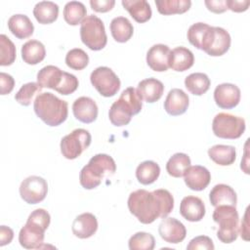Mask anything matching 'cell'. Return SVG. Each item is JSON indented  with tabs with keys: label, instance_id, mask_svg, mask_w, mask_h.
<instances>
[{
	"label": "cell",
	"instance_id": "cell-31",
	"mask_svg": "<svg viewBox=\"0 0 250 250\" xmlns=\"http://www.w3.org/2000/svg\"><path fill=\"white\" fill-rule=\"evenodd\" d=\"M160 175L159 165L152 160H146L138 165L136 169V178L142 185L147 186L153 184Z\"/></svg>",
	"mask_w": 250,
	"mask_h": 250
},
{
	"label": "cell",
	"instance_id": "cell-10",
	"mask_svg": "<svg viewBox=\"0 0 250 250\" xmlns=\"http://www.w3.org/2000/svg\"><path fill=\"white\" fill-rule=\"evenodd\" d=\"M91 141L89 131L82 128L75 129L62 139L61 152L66 159H75L89 147Z\"/></svg>",
	"mask_w": 250,
	"mask_h": 250
},
{
	"label": "cell",
	"instance_id": "cell-47",
	"mask_svg": "<svg viewBox=\"0 0 250 250\" xmlns=\"http://www.w3.org/2000/svg\"><path fill=\"white\" fill-rule=\"evenodd\" d=\"M14 238V231L11 228L6 226L0 227V246H5L12 242Z\"/></svg>",
	"mask_w": 250,
	"mask_h": 250
},
{
	"label": "cell",
	"instance_id": "cell-22",
	"mask_svg": "<svg viewBox=\"0 0 250 250\" xmlns=\"http://www.w3.org/2000/svg\"><path fill=\"white\" fill-rule=\"evenodd\" d=\"M194 56L192 52L183 46L170 51L169 67L175 71H186L193 65Z\"/></svg>",
	"mask_w": 250,
	"mask_h": 250
},
{
	"label": "cell",
	"instance_id": "cell-7",
	"mask_svg": "<svg viewBox=\"0 0 250 250\" xmlns=\"http://www.w3.org/2000/svg\"><path fill=\"white\" fill-rule=\"evenodd\" d=\"M80 38L83 44L93 51L104 49L107 43V36L103 21L95 15L87 16L81 22Z\"/></svg>",
	"mask_w": 250,
	"mask_h": 250
},
{
	"label": "cell",
	"instance_id": "cell-34",
	"mask_svg": "<svg viewBox=\"0 0 250 250\" xmlns=\"http://www.w3.org/2000/svg\"><path fill=\"white\" fill-rule=\"evenodd\" d=\"M155 5L159 14L164 16L184 14L191 6L190 0H156Z\"/></svg>",
	"mask_w": 250,
	"mask_h": 250
},
{
	"label": "cell",
	"instance_id": "cell-15",
	"mask_svg": "<svg viewBox=\"0 0 250 250\" xmlns=\"http://www.w3.org/2000/svg\"><path fill=\"white\" fill-rule=\"evenodd\" d=\"M184 180L188 188L195 191L205 189L211 181L209 170L201 165L189 166L184 175Z\"/></svg>",
	"mask_w": 250,
	"mask_h": 250
},
{
	"label": "cell",
	"instance_id": "cell-16",
	"mask_svg": "<svg viewBox=\"0 0 250 250\" xmlns=\"http://www.w3.org/2000/svg\"><path fill=\"white\" fill-rule=\"evenodd\" d=\"M72 112L77 120L89 124L97 119L99 109L93 99L89 97H80L74 101L72 104Z\"/></svg>",
	"mask_w": 250,
	"mask_h": 250
},
{
	"label": "cell",
	"instance_id": "cell-24",
	"mask_svg": "<svg viewBox=\"0 0 250 250\" xmlns=\"http://www.w3.org/2000/svg\"><path fill=\"white\" fill-rule=\"evenodd\" d=\"M8 27L14 36L18 39H25L33 34L34 26L26 15H13L8 20Z\"/></svg>",
	"mask_w": 250,
	"mask_h": 250
},
{
	"label": "cell",
	"instance_id": "cell-19",
	"mask_svg": "<svg viewBox=\"0 0 250 250\" xmlns=\"http://www.w3.org/2000/svg\"><path fill=\"white\" fill-rule=\"evenodd\" d=\"M204 202L197 196L188 195L182 199L180 214L188 222H199L205 215Z\"/></svg>",
	"mask_w": 250,
	"mask_h": 250
},
{
	"label": "cell",
	"instance_id": "cell-30",
	"mask_svg": "<svg viewBox=\"0 0 250 250\" xmlns=\"http://www.w3.org/2000/svg\"><path fill=\"white\" fill-rule=\"evenodd\" d=\"M62 73L58 66L47 65L42 67L37 73V83L42 88H49L56 90L62 81Z\"/></svg>",
	"mask_w": 250,
	"mask_h": 250
},
{
	"label": "cell",
	"instance_id": "cell-35",
	"mask_svg": "<svg viewBox=\"0 0 250 250\" xmlns=\"http://www.w3.org/2000/svg\"><path fill=\"white\" fill-rule=\"evenodd\" d=\"M87 10L83 3L78 1L67 2L63 8V19L69 25L81 24L86 18Z\"/></svg>",
	"mask_w": 250,
	"mask_h": 250
},
{
	"label": "cell",
	"instance_id": "cell-26",
	"mask_svg": "<svg viewBox=\"0 0 250 250\" xmlns=\"http://www.w3.org/2000/svg\"><path fill=\"white\" fill-rule=\"evenodd\" d=\"M46 56L45 46L38 40H28L21 46V59L27 64L35 65Z\"/></svg>",
	"mask_w": 250,
	"mask_h": 250
},
{
	"label": "cell",
	"instance_id": "cell-37",
	"mask_svg": "<svg viewBox=\"0 0 250 250\" xmlns=\"http://www.w3.org/2000/svg\"><path fill=\"white\" fill-rule=\"evenodd\" d=\"M65 63L71 69L82 70L89 63L88 54L80 48L71 49L65 56Z\"/></svg>",
	"mask_w": 250,
	"mask_h": 250
},
{
	"label": "cell",
	"instance_id": "cell-28",
	"mask_svg": "<svg viewBox=\"0 0 250 250\" xmlns=\"http://www.w3.org/2000/svg\"><path fill=\"white\" fill-rule=\"evenodd\" d=\"M208 155L216 164L220 166H229L235 161L236 151L232 146L215 145L208 149Z\"/></svg>",
	"mask_w": 250,
	"mask_h": 250
},
{
	"label": "cell",
	"instance_id": "cell-33",
	"mask_svg": "<svg viewBox=\"0 0 250 250\" xmlns=\"http://www.w3.org/2000/svg\"><path fill=\"white\" fill-rule=\"evenodd\" d=\"M189 166V156L183 152H177L169 158L166 164V171L170 176L174 178H181L185 175L186 171Z\"/></svg>",
	"mask_w": 250,
	"mask_h": 250
},
{
	"label": "cell",
	"instance_id": "cell-32",
	"mask_svg": "<svg viewBox=\"0 0 250 250\" xmlns=\"http://www.w3.org/2000/svg\"><path fill=\"white\" fill-rule=\"evenodd\" d=\"M210 79L207 74L202 72L191 73L185 79V86L188 91L195 96L205 94L210 88Z\"/></svg>",
	"mask_w": 250,
	"mask_h": 250
},
{
	"label": "cell",
	"instance_id": "cell-13",
	"mask_svg": "<svg viewBox=\"0 0 250 250\" xmlns=\"http://www.w3.org/2000/svg\"><path fill=\"white\" fill-rule=\"evenodd\" d=\"M158 233L164 241L178 244L186 238L187 229L184 224L179 220L165 217L159 224Z\"/></svg>",
	"mask_w": 250,
	"mask_h": 250
},
{
	"label": "cell",
	"instance_id": "cell-27",
	"mask_svg": "<svg viewBox=\"0 0 250 250\" xmlns=\"http://www.w3.org/2000/svg\"><path fill=\"white\" fill-rule=\"evenodd\" d=\"M33 16L41 24H50L59 17V6L52 1L38 2L33 8Z\"/></svg>",
	"mask_w": 250,
	"mask_h": 250
},
{
	"label": "cell",
	"instance_id": "cell-25",
	"mask_svg": "<svg viewBox=\"0 0 250 250\" xmlns=\"http://www.w3.org/2000/svg\"><path fill=\"white\" fill-rule=\"evenodd\" d=\"M121 4L139 23H144L151 18V8L146 0H122Z\"/></svg>",
	"mask_w": 250,
	"mask_h": 250
},
{
	"label": "cell",
	"instance_id": "cell-6",
	"mask_svg": "<svg viewBox=\"0 0 250 250\" xmlns=\"http://www.w3.org/2000/svg\"><path fill=\"white\" fill-rule=\"evenodd\" d=\"M212 218L219 225L217 236L223 243H231L239 233L238 213L235 206L220 205L213 212Z\"/></svg>",
	"mask_w": 250,
	"mask_h": 250
},
{
	"label": "cell",
	"instance_id": "cell-46",
	"mask_svg": "<svg viewBox=\"0 0 250 250\" xmlns=\"http://www.w3.org/2000/svg\"><path fill=\"white\" fill-rule=\"evenodd\" d=\"M250 5L249 0H243V1H237V0H227V6L228 9L235 12V13H241L248 10V7Z\"/></svg>",
	"mask_w": 250,
	"mask_h": 250
},
{
	"label": "cell",
	"instance_id": "cell-9",
	"mask_svg": "<svg viewBox=\"0 0 250 250\" xmlns=\"http://www.w3.org/2000/svg\"><path fill=\"white\" fill-rule=\"evenodd\" d=\"M230 42V35L226 29L219 26H209L200 50L211 57H220L229 51Z\"/></svg>",
	"mask_w": 250,
	"mask_h": 250
},
{
	"label": "cell",
	"instance_id": "cell-38",
	"mask_svg": "<svg viewBox=\"0 0 250 250\" xmlns=\"http://www.w3.org/2000/svg\"><path fill=\"white\" fill-rule=\"evenodd\" d=\"M42 87L36 82H28L23 84L18 93L15 95V100L21 105L27 106L33 101V98L39 94Z\"/></svg>",
	"mask_w": 250,
	"mask_h": 250
},
{
	"label": "cell",
	"instance_id": "cell-39",
	"mask_svg": "<svg viewBox=\"0 0 250 250\" xmlns=\"http://www.w3.org/2000/svg\"><path fill=\"white\" fill-rule=\"evenodd\" d=\"M16 60V47L11 39L5 35H0V65H11Z\"/></svg>",
	"mask_w": 250,
	"mask_h": 250
},
{
	"label": "cell",
	"instance_id": "cell-43",
	"mask_svg": "<svg viewBox=\"0 0 250 250\" xmlns=\"http://www.w3.org/2000/svg\"><path fill=\"white\" fill-rule=\"evenodd\" d=\"M90 5L92 10L98 13H106L110 11L114 5V0H91Z\"/></svg>",
	"mask_w": 250,
	"mask_h": 250
},
{
	"label": "cell",
	"instance_id": "cell-48",
	"mask_svg": "<svg viewBox=\"0 0 250 250\" xmlns=\"http://www.w3.org/2000/svg\"><path fill=\"white\" fill-rule=\"evenodd\" d=\"M240 235L241 237L245 240L248 241L249 240V223H248V207L245 210L242 222H241V226H240V229H239Z\"/></svg>",
	"mask_w": 250,
	"mask_h": 250
},
{
	"label": "cell",
	"instance_id": "cell-36",
	"mask_svg": "<svg viewBox=\"0 0 250 250\" xmlns=\"http://www.w3.org/2000/svg\"><path fill=\"white\" fill-rule=\"evenodd\" d=\"M128 246L130 250H152L155 246V239L148 232L139 231L130 237Z\"/></svg>",
	"mask_w": 250,
	"mask_h": 250
},
{
	"label": "cell",
	"instance_id": "cell-45",
	"mask_svg": "<svg viewBox=\"0 0 250 250\" xmlns=\"http://www.w3.org/2000/svg\"><path fill=\"white\" fill-rule=\"evenodd\" d=\"M204 4L209 11L215 14H222L228 10L227 0H205Z\"/></svg>",
	"mask_w": 250,
	"mask_h": 250
},
{
	"label": "cell",
	"instance_id": "cell-4",
	"mask_svg": "<svg viewBox=\"0 0 250 250\" xmlns=\"http://www.w3.org/2000/svg\"><path fill=\"white\" fill-rule=\"evenodd\" d=\"M116 171L114 159L108 154L98 153L94 155L79 174L80 185L85 189H93L99 187L105 176L113 175Z\"/></svg>",
	"mask_w": 250,
	"mask_h": 250
},
{
	"label": "cell",
	"instance_id": "cell-1",
	"mask_svg": "<svg viewBox=\"0 0 250 250\" xmlns=\"http://www.w3.org/2000/svg\"><path fill=\"white\" fill-rule=\"evenodd\" d=\"M128 209L142 224L153 223L157 218L167 217L174 208V197L167 189L153 191L137 189L130 193Z\"/></svg>",
	"mask_w": 250,
	"mask_h": 250
},
{
	"label": "cell",
	"instance_id": "cell-2",
	"mask_svg": "<svg viewBox=\"0 0 250 250\" xmlns=\"http://www.w3.org/2000/svg\"><path fill=\"white\" fill-rule=\"evenodd\" d=\"M35 114L48 126L56 127L63 123L68 115V104L52 93L45 92L36 96L33 103Z\"/></svg>",
	"mask_w": 250,
	"mask_h": 250
},
{
	"label": "cell",
	"instance_id": "cell-40",
	"mask_svg": "<svg viewBox=\"0 0 250 250\" xmlns=\"http://www.w3.org/2000/svg\"><path fill=\"white\" fill-rule=\"evenodd\" d=\"M209 24L204 22H196L189 26L187 36L188 40L191 45H193L197 49H201V44L207 29L209 28Z\"/></svg>",
	"mask_w": 250,
	"mask_h": 250
},
{
	"label": "cell",
	"instance_id": "cell-8",
	"mask_svg": "<svg viewBox=\"0 0 250 250\" xmlns=\"http://www.w3.org/2000/svg\"><path fill=\"white\" fill-rule=\"evenodd\" d=\"M245 127V120L242 117L226 112L218 113L212 121L213 133L221 139H238L243 135Z\"/></svg>",
	"mask_w": 250,
	"mask_h": 250
},
{
	"label": "cell",
	"instance_id": "cell-20",
	"mask_svg": "<svg viewBox=\"0 0 250 250\" xmlns=\"http://www.w3.org/2000/svg\"><path fill=\"white\" fill-rule=\"evenodd\" d=\"M71 229L76 237L89 238L98 229V220L92 213H82L74 219Z\"/></svg>",
	"mask_w": 250,
	"mask_h": 250
},
{
	"label": "cell",
	"instance_id": "cell-14",
	"mask_svg": "<svg viewBox=\"0 0 250 250\" xmlns=\"http://www.w3.org/2000/svg\"><path fill=\"white\" fill-rule=\"evenodd\" d=\"M240 89L231 83H223L214 90V100L216 104L224 109L235 107L240 102Z\"/></svg>",
	"mask_w": 250,
	"mask_h": 250
},
{
	"label": "cell",
	"instance_id": "cell-21",
	"mask_svg": "<svg viewBox=\"0 0 250 250\" xmlns=\"http://www.w3.org/2000/svg\"><path fill=\"white\" fill-rule=\"evenodd\" d=\"M137 92L142 100L146 103L153 104L162 97L164 85L156 78H146L139 82Z\"/></svg>",
	"mask_w": 250,
	"mask_h": 250
},
{
	"label": "cell",
	"instance_id": "cell-5",
	"mask_svg": "<svg viewBox=\"0 0 250 250\" xmlns=\"http://www.w3.org/2000/svg\"><path fill=\"white\" fill-rule=\"evenodd\" d=\"M142 99L137 89L133 87L126 88L110 106L108 117L112 125L121 127L130 123L132 116L142 110Z\"/></svg>",
	"mask_w": 250,
	"mask_h": 250
},
{
	"label": "cell",
	"instance_id": "cell-11",
	"mask_svg": "<svg viewBox=\"0 0 250 250\" xmlns=\"http://www.w3.org/2000/svg\"><path fill=\"white\" fill-rule=\"evenodd\" d=\"M94 88L104 97H113L120 89V80L114 71L107 66H99L90 75Z\"/></svg>",
	"mask_w": 250,
	"mask_h": 250
},
{
	"label": "cell",
	"instance_id": "cell-17",
	"mask_svg": "<svg viewBox=\"0 0 250 250\" xmlns=\"http://www.w3.org/2000/svg\"><path fill=\"white\" fill-rule=\"evenodd\" d=\"M170 49L164 44H155L149 48L146 53V63L157 72L166 71L169 68Z\"/></svg>",
	"mask_w": 250,
	"mask_h": 250
},
{
	"label": "cell",
	"instance_id": "cell-23",
	"mask_svg": "<svg viewBox=\"0 0 250 250\" xmlns=\"http://www.w3.org/2000/svg\"><path fill=\"white\" fill-rule=\"evenodd\" d=\"M209 200L212 206L220 205L235 206L237 202V195L234 189L225 184L216 185L209 193Z\"/></svg>",
	"mask_w": 250,
	"mask_h": 250
},
{
	"label": "cell",
	"instance_id": "cell-44",
	"mask_svg": "<svg viewBox=\"0 0 250 250\" xmlns=\"http://www.w3.org/2000/svg\"><path fill=\"white\" fill-rule=\"evenodd\" d=\"M0 84H1V95H7L10 94L15 86V80L14 78L5 72L0 73Z\"/></svg>",
	"mask_w": 250,
	"mask_h": 250
},
{
	"label": "cell",
	"instance_id": "cell-41",
	"mask_svg": "<svg viewBox=\"0 0 250 250\" xmlns=\"http://www.w3.org/2000/svg\"><path fill=\"white\" fill-rule=\"evenodd\" d=\"M78 85H79V82L75 75L63 71L62 81L59 84V86L56 88V91L62 95L67 96L75 92L76 89L78 88Z\"/></svg>",
	"mask_w": 250,
	"mask_h": 250
},
{
	"label": "cell",
	"instance_id": "cell-3",
	"mask_svg": "<svg viewBox=\"0 0 250 250\" xmlns=\"http://www.w3.org/2000/svg\"><path fill=\"white\" fill-rule=\"evenodd\" d=\"M51 222L50 214L42 208L31 212L19 233V242L25 249L40 248L44 242L45 230Z\"/></svg>",
	"mask_w": 250,
	"mask_h": 250
},
{
	"label": "cell",
	"instance_id": "cell-29",
	"mask_svg": "<svg viewBox=\"0 0 250 250\" xmlns=\"http://www.w3.org/2000/svg\"><path fill=\"white\" fill-rule=\"evenodd\" d=\"M110 32L113 39L119 43H125L134 33V27L131 21L125 17H116L110 22Z\"/></svg>",
	"mask_w": 250,
	"mask_h": 250
},
{
	"label": "cell",
	"instance_id": "cell-42",
	"mask_svg": "<svg viewBox=\"0 0 250 250\" xmlns=\"http://www.w3.org/2000/svg\"><path fill=\"white\" fill-rule=\"evenodd\" d=\"M215 248L212 239L206 235H199L192 238L187 246L188 250H197V249H207L213 250Z\"/></svg>",
	"mask_w": 250,
	"mask_h": 250
},
{
	"label": "cell",
	"instance_id": "cell-12",
	"mask_svg": "<svg viewBox=\"0 0 250 250\" xmlns=\"http://www.w3.org/2000/svg\"><path fill=\"white\" fill-rule=\"evenodd\" d=\"M47 192V181L39 176H29L20 186V195L28 204H37L43 201Z\"/></svg>",
	"mask_w": 250,
	"mask_h": 250
},
{
	"label": "cell",
	"instance_id": "cell-18",
	"mask_svg": "<svg viewBox=\"0 0 250 250\" xmlns=\"http://www.w3.org/2000/svg\"><path fill=\"white\" fill-rule=\"evenodd\" d=\"M188 104V96L182 89L174 88L169 91L165 99L164 109L168 114L172 116H178L184 114L187 111Z\"/></svg>",
	"mask_w": 250,
	"mask_h": 250
}]
</instances>
